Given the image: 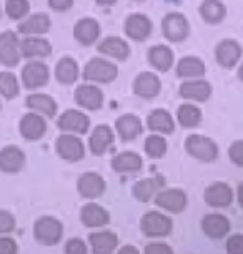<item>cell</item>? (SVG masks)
<instances>
[{"label":"cell","instance_id":"cell-1","mask_svg":"<svg viewBox=\"0 0 243 254\" xmlns=\"http://www.w3.org/2000/svg\"><path fill=\"white\" fill-rule=\"evenodd\" d=\"M117 76V65L103 59H92L83 66V78L93 83H112Z\"/></svg>","mask_w":243,"mask_h":254},{"label":"cell","instance_id":"cell-2","mask_svg":"<svg viewBox=\"0 0 243 254\" xmlns=\"http://www.w3.org/2000/svg\"><path fill=\"white\" fill-rule=\"evenodd\" d=\"M162 32L166 40L178 44V42L187 40V37L190 35V23L183 13L170 12L162 20Z\"/></svg>","mask_w":243,"mask_h":254},{"label":"cell","instance_id":"cell-3","mask_svg":"<svg viewBox=\"0 0 243 254\" xmlns=\"http://www.w3.org/2000/svg\"><path fill=\"white\" fill-rule=\"evenodd\" d=\"M185 150L188 151V155H192L193 158L205 163L217 160L218 156L217 143L202 135H190L187 138V141H185Z\"/></svg>","mask_w":243,"mask_h":254},{"label":"cell","instance_id":"cell-4","mask_svg":"<svg viewBox=\"0 0 243 254\" xmlns=\"http://www.w3.org/2000/svg\"><path fill=\"white\" fill-rule=\"evenodd\" d=\"M62 233H64V228H62V223L59 219L45 216L40 218L39 221L33 224V234H35V239L40 244H45V246H52V244H57L60 241Z\"/></svg>","mask_w":243,"mask_h":254},{"label":"cell","instance_id":"cell-5","mask_svg":"<svg viewBox=\"0 0 243 254\" xmlns=\"http://www.w3.org/2000/svg\"><path fill=\"white\" fill-rule=\"evenodd\" d=\"M20 55V40L17 33L12 30H5L0 33V64L12 68L18 65Z\"/></svg>","mask_w":243,"mask_h":254},{"label":"cell","instance_id":"cell-6","mask_svg":"<svg viewBox=\"0 0 243 254\" xmlns=\"http://www.w3.org/2000/svg\"><path fill=\"white\" fill-rule=\"evenodd\" d=\"M50 70L44 62H28L22 70V83L27 90H37L49 83Z\"/></svg>","mask_w":243,"mask_h":254},{"label":"cell","instance_id":"cell-7","mask_svg":"<svg viewBox=\"0 0 243 254\" xmlns=\"http://www.w3.org/2000/svg\"><path fill=\"white\" fill-rule=\"evenodd\" d=\"M140 228L145 236L150 238H162L170 234L171 231V219L166 218L165 214L159 213V211H149L144 214L140 221Z\"/></svg>","mask_w":243,"mask_h":254},{"label":"cell","instance_id":"cell-8","mask_svg":"<svg viewBox=\"0 0 243 254\" xmlns=\"http://www.w3.org/2000/svg\"><path fill=\"white\" fill-rule=\"evenodd\" d=\"M57 153L65 161H80L85 156V146L79 136L74 133H64L57 138Z\"/></svg>","mask_w":243,"mask_h":254},{"label":"cell","instance_id":"cell-9","mask_svg":"<svg viewBox=\"0 0 243 254\" xmlns=\"http://www.w3.org/2000/svg\"><path fill=\"white\" fill-rule=\"evenodd\" d=\"M57 127L64 133H77V135H83L88 131L90 118L83 112L79 110H67L57 120Z\"/></svg>","mask_w":243,"mask_h":254},{"label":"cell","instance_id":"cell-10","mask_svg":"<svg viewBox=\"0 0 243 254\" xmlns=\"http://www.w3.org/2000/svg\"><path fill=\"white\" fill-rule=\"evenodd\" d=\"M242 45L233 38H225L215 49V59L223 68H233L242 59Z\"/></svg>","mask_w":243,"mask_h":254},{"label":"cell","instance_id":"cell-11","mask_svg":"<svg viewBox=\"0 0 243 254\" xmlns=\"http://www.w3.org/2000/svg\"><path fill=\"white\" fill-rule=\"evenodd\" d=\"M125 33L135 42H145L152 33V20L145 13H132L125 20Z\"/></svg>","mask_w":243,"mask_h":254},{"label":"cell","instance_id":"cell-12","mask_svg":"<svg viewBox=\"0 0 243 254\" xmlns=\"http://www.w3.org/2000/svg\"><path fill=\"white\" fill-rule=\"evenodd\" d=\"M162 83L160 78L152 71H144L133 80V93L140 98L152 100L160 93Z\"/></svg>","mask_w":243,"mask_h":254},{"label":"cell","instance_id":"cell-13","mask_svg":"<svg viewBox=\"0 0 243 254\" xmlns=\"http://www.w3.org/2000/svg\"><path fill=\"white\" fill-rule=\"evenodd\" d=\"M180 97L193 102H207L212 95V85L202 78H190L180 85Z\"/></svg>","mask_w":243,"mask_h":254},{"label":"cell","instance_id":"cell-14","mask_svg":"<svg viewBox=\"0 0 243 254\" xmlns=\"http://www.w3.org/2000/svg\"><path fill=\"white\" fill-rule=\"evenodd\" d=\"M75 103L85 110H98L103 105V92L95 85H80L74 93Z\"/></svg>","mask_w":243,"mask_h":254},{"label":"cell","instance_id":"cell-15","mask_svg":"<svg viewBox=\"0 0 243 254\" xmlns=\"http://www.w3.org/2000/svg\"><path fill=\"white\" fill-rule=\"evenodd\" d=\"M47 131V123L40 113H25L20 120V133L25 140H40Z\"/></svg>","mask_w":243,"mask_h":254},{"label":"cell","instance_id":"cell-16","mask_svg":"<svg viewBox=\"0 0 243 254\" xmlns=\"http://www.w3.org/2000/svg\"><path fill=\"white\" fill-rule=\"evenodd\" d=\"M52 54V45L49 40L40 35H28L20 40V55L25 59H44Z\"/></svg>","mask_w":243,"mask_h":254},{"label":"cell","instance_id":"cell-17","mask_svg":"<svg viewBox=\"0 0 243 254\" xmlns=\"http://www.w3.org/2000/svg\"><path fill=\"white\" fill-rule=\"evenodd\" d=\"M74 37L83 47L93 45L100 37V23L90 17L82 18L74 25Z\"/></svg>","mask_w":243,"mask_h":254},{"label":"cell","instance_id":"cell-18","mask_svg":"<svg viewBox=\"0 0 243 254\" xmlns=\"http://www.w3.org/2000/svg\"><path fill=\"white\" fill-rule=\"evenodd\" d=\"M105 188H107L105 180H103L98 173H93V171L83 173L77 181V190H79L80 196L88 198V199L102 196Z\"/></svg>","mask_w":243,"mask_h":254},{"label":"cell","instance_id":"cell-19","mask_svg":"<svg viewBox=\"0 0 243 254\" xmlns=\"http://www.w3.org/2000/svg\"><path fill=\"white\" fill-rule=\"evenodd\" d=\"M205 203L212 208H227L230 206L232 199H233V194H232V188L228 186L227 183H222V181H217L208 186L205 190Z\"/></svg>","mask_w":243,"mask_h":254},{"label":"cell","instance_id":"cell-20","mask_svg":"<svg viewBox=\"0 0 243 254\" xmlns=\"http://www.w3.org/2000/svg\"><path fill=\"white\" fill-rule=\"evenodd\" d=\"M25 165V155L18 146L8 145L0 150V171L3 173H18Z\"/></svg>","mask_w":243,"mask_h":254},{"label":"cell","instance_id":"cell-21","mask_svg":"<svg viewBox=\"0 0 243 254\" xmlns=\"http://www.w3.org/2000/svg\"><path fill=\"white\" fill-rule=\"evenodd\" d=\"M155 204L170 213H182L187 206V194L182 190H165L160 191L155 198Z\"/></svg>","mask_w":243,"mask_h":254},{"label":"cell","instance_id":"cell-22","mask_svg":"<svg viewBox=\"0 0 243 254\" xmlns=\"http://www.w3.org/2000/svg\"><path fill=\"white\" fill-rule=\"evenodd\" d=\"M50 17L47 13H33V15L27 17L25 20L18 23V33L22 35H44L50 30Z\"/></svg>","mask_w":243,"mask_h":254},{"label":"cell","instance_id":"cell-23","mask_svg":"<svg viewBox=\"0 0 243 254\" xmlns=\"http://www.w3.org/2000/svg\"><path fill=\"white\" fill-rule=\"evenodd\" d=\"M115 130H117L118 136H120L122 140L130 141V140H135L137 136L142 135V131H144V125H142L138 117L127 113V115H122V117L117 120Z\"/></svg>","mask_w":243,"mask_h":254},{"label":"cell","instance_id":"cell-24","mask_svg":"<svg viewBox=\"0 0 243 254\" xmlns=\"http://www.w3.org/2000/svg\"><path fill=\"white\" fill-rule=\"evenodd\" d=\"M98 52L107 57H112V59L123 62L128 59V55H130V47H128L127 42L120 37H107L100 42Z\"/></svg>","mask_w":243,"mask_h":254},{"label":"cell","instance_id":"cell-25","mask_svg":"<svg viewBox=\"0 0 243 254\" xmlns=\"http://www.w3.org/2000/svg\"><path fill=\"white\" fill-rule=\"evenodd\" d=\"M80 219H82V223L88 228H100V226H105V224L110 221V214H108V211L103 209L102 206L88 203L80 211Z\"/></svg>","mask_w":243,"mask_h":254},{"label":"cell","instance_id":"cell-26","mask_svg":"<svg viewBox=\"0 0 243 254\" xmlns=\"http://www.w3.org/2000/svg\"><path fill=\"white\" fill-rule=\"evenodd\" d=\"M112 143H113V131L107 125H98V127H95V130L92 131V136H90V141H88L90 150H92L95 156H102Z\"/></svg>","mask_w":243,"mask_h":254},{"label":"cell","instance_id":"cell-27","mask_svg":"<svg viewBox=\"0 0 243 254\" xmlns=\"http://www.w3.org/2000/svg\"><path fill=\"white\" fill-rule=\"evenodd\" d=\"M147 57H149L150 65L154 66L155 70L162 71V73L168 71L171 66H173V52H171L170 47H166V45L152 47Z\"/></svg>","mask_w":243,"mask_h":254},{"label":"cell","instance_id":"cell-28","mask_svg":"<svg viewBox=\"0 0 243 254\" xmlns=\"http://www.w3.org/2000/svg\"><path fill=\"white\" fill-rule=\"evenodd\" d=\"M80 68L72 57H64L55 66V78L62 85H72L79 80Z\"/></svg>","mask_w":243,"mask_h":254},{"label":"cell","instance_id":"cell-29","mask_svg":"<svg viewBox=\"0 0 243 254\" xmlns=\"http://www.w3.org/2000/svg\"><path fill=\"white\" fill-rule=\"evenodd\" d=\"M25 105L30 110H33L35 113H40V115H45V117H55L57 113V102L50 95H45V93H32L28 95L27 100H25Z\"/></svg>","mask_w":243,"mask_h":254},{"label":"cell","instance_id":"cell-30","mask_svg":"<svg viewBox=\"0 0 243 254\" xmlns=\"http://www.w3.org/2000/svg\"><path fill=\"white\" fill-rule=\"evenodd\" d=\"M202 228L207 236L220 239L230 231V221L223 214H207L202 221Z\"/></svg>","mask_w":243,"mask_h":254},{"label":"cell","instance_id":"cell-31","mask_svg":"<svg viewBox=\"0 0 243 254\" xmlns=\"http://www.w3.org/2000/svg\"><path fill=\"white\" fill-rule=\"evenodd\" d=\"M198 10L203 20L210 25H217L227 17V7L222 0H203Z\"/></svg>","mask_w":243,"mask_h":254},{"label":"cell","instance_id":"cell-32","mask_svg":"<svg viewBox=\"0 0 243 254\" xmlns=\"http://www.w3.org/2000/svg\"><path fill=\"white\" fill-rule=\"evenodd\" d=\"M90 244H92L93 254H112L115 251L118 238L110 231H100L90 234Z\"/></svg>","mask_w":243,"mask_h":254},{"label":"cell","instance_id":"cell-33","mask_svg":"<svg viewBox=\"0 0 243 254\" xmlns=\"http://www.w3.org/2000/svg\"><path fill=\"white\" fill-rule=\"evenodd\" d=\"M147 125L152 131H157L160 135H168L175 128L173 118L166 110H154L147 118Z\"/></svg>","mask_w":243,"mask_h":254},{"label":"cell","instance_id":"cell-34","mask_svg":"<svg viewBox=\"0 0 243 254\" xmlns=\"http://www.w3.org/2000/svg\"><path fill=\"white\" fill-rule=\"evenodd\" d=\"M205 73V64L198 57H183L177 64V75L180 78H202Z\"/></svg>","mask_w":243,"mask_h":254},{"label":"cell","instance_id":"cell-35","mask_svg":"<svg viewBox=\"0 0 243 254\" xmlns=\"http://www.w3.org/2000/svg\"><path fill=\"white\" fill-rule=\"evenodd\" d=\"M112 168L117 173H133V171H138L142 168V158L133 151L118 153V155L113 156Z\"/></svg>","mask_w":243,"mask_h":254},{"label":"cell","instance_id":"cell-36","mask_svg":"<svg viewBox=\"0 0 243 254\" xmlns=\"http://www.w3.org/2000/svg\"><path fill=\"white\" fill-rule=\"evenodd\" d=\"M163 185H165V181L162 176L137 181V183L133 185V196H135L138 201H142V203H147V201L154 196L155 191H159Z\"/></svg>","mask_w":243,"mask_h":254},{"label":"cell","instance_id":"cell-37","mask_svg":"<svg viewBox=\"0 0 243 254\" xmlns=\"http://www.w3.org/2000/svg\"><path fill=\"white\" fill-rule=\"evenodd\" d=\"M177 118L183 128H195L202 122V112H200L198 107H195L192 103H183L178 107Z\"/></svg>","mask_w":243,"mask_h":254},{"label":"cell","instance_id":"cell-38","mask_svg":"<svg viewBox=\"0 0 243 254\" xmlns=\"http://www.w3.org/2000/svg\"><path fill=\"white\" fill-rule=\"evenodd\" d=\"M20 92L17 76L10 71H0V97L3 98H15Z\"/></svg>","mask_w":243,"mask_h":254},{"label":"cell","instance_id":"cell-39","mask_svg":"<svg viewBox=\"0 0 243 254\" xmlns=\"http://www.w3.org/2000/svg\"><path fill=\"white\" fill-rule=\"evenodd\" d=\"M166 148H168V145H166V140L162 135H150L145 140L147 155H149L150 158H155V160H157V158L165 156Z\"/></svg>","mask_w":243,"mask_h":254},{"label":"cell","instance_id":"cell-40","mask_svg":"<svg viewBox=\"0 0 243 254\" xmlns=\"http://www.w3.org/2000/svg\"><path fill=\"white\" fill-rule=\"evenodd\" d=\"M30 3L28 0H5V13L12 20H20L28 15Z\"/></svg>","mask_w":243,"mask_h":254},{"label":"cell","instance_id":"cell-41","mask_svg":"<svg viewBox=\"0 0 243 254\" xmlns=\"http://www.w3.org/2000/svg\"><path fill=\"white\" fill-rule=\"evenodd\" d=\"M15 228V218L12 216V213L2 209L0 211V234L3 233H10Z\"/></svg>","mask_w":243,"mask_h":254},{"label":"cell","instance_id":"cell-42","mask_svg":"<svg viewBox=\"0 0 243 254\" xmlns=\"http://www.w3.org/2000/svg\"><path fill=\"white\" fill-rule=\"evenodd\" d=\"M228 156L237 166H243V140L232 143L230 150H228Z\"/></svg>","mask_w":243,"mask_h":254},{"label":"cell","instance_id":"cell-43","mask_svg":"<svg viewBox=\"0 0 243 254\" xmlns=\"http://www.w3.org/2000/svg\"><path fill=\"white\" fill-rule=\"evenodd\" d=\"M65 254H87V244L79 238L70 239L65 244Z\"/></svg>","mask_w":243,"mask_h":254},{"label":"cell","instance_id":"cell-44","mask_svg":"<svg viewBox=\"0 0 243 254\" xmlns=\"http://www.w3.org/2000/svg\"><path fill=\"white\" fill-rule=\"evenodd\" d=\"M228 254H243V234H233L227 243Z\"/></svg>","mask_w":243,"mask_h":254},{"label":"cell","instance_id":"cell-45","mask_svg":"<svg viewBox=\"0 0 243 254\" xmlns=\"http://www.w3.org/2000/svg\"><path fill=\"white\" fill-rule=\"evenodd\" d=\"M145 254H173V251L165 243H152L145 248Z\"/></svg>","mask_w":243,"mask_h":254},{"label":"cell","instance_id":"cell-46","mask_svg":"<svg viewBox=\"0 0 243 254\" xmlns=\"http://www.w3.org/2000/svg\"><path fill=\"white\" fill-rule=\"evenodd\" d=\"M49 5L55 12H67L74 7V0H49Z\"/></svg>","mask_w":243,"mask_h":254},{"label":"cell","instance_id":"cell-47","mask_svg":"<svg viewBox=\"0 0 243 254\" xmlns=\"http://www.w3.org/2000/svg\"><path fill=\"white\" fill-rule=\"evenodd\" d=\"M0 254H17V244L10 238H0Z\"/></svg>","mask_w":243,"mask_h":254},{"label":"cell","instance_id":"cell-48","mask_svg":"<svg viewBox=\"0 0 243 254\" xmlns=\"http://www.w3.org/2000/svg\"><path fill=\"white\" fill-rule=\"evenodd\" d=\"M117 254H140V253H138V249L133 246H123Z\"/></svg>","mask_w":243,"mask_h":254},{"label":"cell","instance_id":"cell-49","mask_svg":"<svg viewBox=\"0 0 243 254\" xmlns=\"http://www.w3.org/2000/svg\"><path fill=\"white\" fill-rule=\"evenodd\" d=\"M95 2H97L98 5H102V7H112L113 3H117V0H95Z\"/></svg>","mask_w":243,"mask_h":254},{"label":"cell","instance_id":"cell-50","mask_svg":"<svg viewBox=\"0 0 243 254\" xmlns=\"http://www.w3.org/2000/svg\"><path fill=\"white\" fill-rule=\"evenodd\" d=\"M238 201H240V206L243 208V183H240V186H238Z\"/></svg>","mask_w":243,"mask_h":254},{"label":"cell","instance_id":"cell-51","mask_svg":"<svg viewBox=\"0 0 243 254\" xmlns=\"http://www.w3.org/2000/svg\"><path fill=\"white\" fill-rule=\"evenodd\" d=\"M238 78H240V80L243 81V64H242V66H240V70H238Z\"/></svg>","mask_w":243,"mask_h":254},{"label":"cell","instance_id":"cell-52","mask_svg":"<svg viewBox=\"0 0 243 254\" xmlns=\"http://www.w3.org/2000/svg\"><path fill=\"white\" fill-rule=\"evenodd\" d=\"M0 17H2V5H0Z\"/></svg>","mask_w":243,"mask_h":254},{"label":"cell","instance_id":"cell-53","mask_svg":"<svg viewBox=\"0 0 243 254\" xmlns=\"http://www.w3.org/2000/svg\"><path fill=\"white\" fill-rule=\"evenodd\" d=\"M0 110H2V102H0Z\"/></svg>","mask_w":243,"mask_h":254},{"label":"cell","instance_id":"cell-54","mask_svg":"<svg viewBox=\"0 0 243 254\" xmlns=\"http://www.w3.org/2000/svg\"><path fill=\"white\" fill-rule=\"evenodd\" d=\"M135 2H142V0H135Z\"/></svg>","mask_w":243,"mask_h":254}]
</instances>
